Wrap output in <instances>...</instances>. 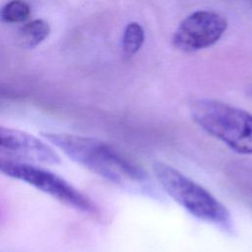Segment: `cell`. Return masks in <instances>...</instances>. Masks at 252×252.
I'll use <instances>...</instances> for the list:
<instances>
[{"label": "cell", "mask_w": 252, "mask_h": 252, "mask_svg": "<svg viewBox=\"0 0 252 252\" xmlns=\"http://www.w3.org/2000/svg\"><path fill=\"white\" fill-rule=\"evenodd\" d=\"M40 135L70 159L112 183H138L147 178L139 164L103 141L60 131Z\"/></svg>", "instance_id": "1"}, {"label": "cell", "mask_w": 252, "mask_h": 252, "mask_svg": "<svg viewBox=\"0 0 252 252\" xmlns=\"http://www.w3.org/2000/svg\"><path fill=\"white\" fill-rule=\"evenodd\" d=\"M154 174L162 189L195 218L230 230L232 221L227 209L208 190L163 161L153 163Z\"/></svg>", "instance_id": "2"}, {"label": "cell", "mask_w": 252, "mask_h": 252, "mask_svg": "<svg viewBox=\"0 0 252 252\" xmlns=\"http://www.w3.org/2000/svg\"><path fill=\"white\" fill-rule=\"evenodd\" d=\"M193 120L208 134L239 154H252V114L233 105L207 98L189 105Z\"/></svg>", "instance_id": "3"}, {"label": "cell", "mask_w": 252, "mask_h": 252, "mask_svg": "<svg viewBox=\"0 0 252 252\" xmlns=\"http://www.w3.org/2000/svg\"><path fill=\"white\" fill-rule=\"evenodd\" d=\"M0 173L27 183L69 208L90 215L97 213L95 205L88 196L62 176L33 161L0 153Z\"/></svg>", "instance_id": "4"}, {"label": "cell", "mask_w": 252, "mask_h": 252, "mask_svg": "<svg viewBox=\"0 0 252 252\" xmlns=\"http://www.w3.org/2000/svg\"><path fill=\"white\" fill-rule=\"evenodd\" d=\"M227 22L212 11H197L186 17L177 27L173 45L182 51L192 52L214 45L224 33Z\"/></svg>", "instance_id": "5"}, {"label": "cell", "mask_w": 252, "mask_h": 252, "mask_svg": "<svg viewBox=\"0 0 252 252\" xmlns=\"http://www.w3.org/2000/svg\"><path fill=\"white\" fill-rule=\"evenodd\" d=\"M0 153L48 165H56L61 161L55 150L42 139L28 132L1 125Z\"/></svg>", "instance_id": "6"}, {"label": "cell", "mask_w": 252, "mask_h": 252, "mask_svg": "<svg viewBox=\"0 0 252 252\" xmlns=\"http://www.w3.org/2000/svg\"><path fill=\"white\" fill-rule=\"evenodd\" d=\"M49 25L41 19H36L20 28L18 39L22 46L33 48L41 43L49 35Z\"/></svg>", "instance_id": "7"}, {"label": "cell", "mask_w": 252, "mask_h": 252, "mask_svg": "<svg viewBox=\"0 0 252 252\" xmlns=\"http://www.w3.org/2000/svg\"><path fill=\"white\" fill-rule=\"evenodd\" d=\"M145 41V32L142 26L136 22L129 23L122 35V49L127 57L135 55Z\"/></svg>", "instance_id": "8"}, {"label": "cell", "mask_w": 252, "mask_h": 252, "mask_svg": "<svg viewBox=\"0 0 252 252\" xmlns=\"http://www.w3.org/2000/svg\"><path fill=\"white\" fill-rule=\"evenodd\" d=\"M31 14V8L23 0H12L0 10V20L3 23L15 24L25 22Z\"/></svg>", "instance_id": "9"}]
</instances>
